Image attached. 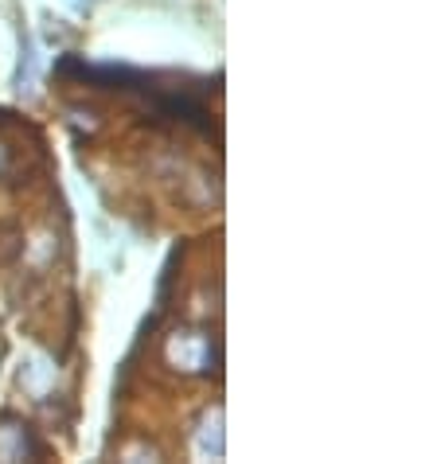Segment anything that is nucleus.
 <instances>
[]
</instances>
